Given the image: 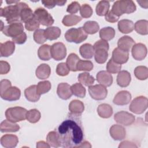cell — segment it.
<instances>
[{
  "label": "cell",
  "instance_id": "1",
  "mask_svg": "<svg viewBox=\"0 0 148 148\" xmlns=\"http://www.w3.org/2000/svg\"><path fill=\"white\" fill-rule=\"evenodd\" d=\"M57 132L61 147H77L84 139L81 114L70 113L67 118L58 126Z\"/></svg>",
  "mask_w": 148,
  "mask_h": 148
},
{
  "label": "cell",
  "instance_id": "2",
  "mask_svg": "<svg viewBox=\"0 0 148 148\" xmlns=\"http://www.w3.org/2000/svg\"><path fill=\"white\" fill-rule=\"evenodd\" d=\"M28 5L25 2H19L0 9V16L6 18L8 24L21 22L20 13L21 10Z\"/></svg>",
  "mask_w": 148,
  "mask_h": 148
},
{
  "label": "cell",
  "instance_id": "3",
  "mask_svg": "<svg viewBox=\"0 0 148 148\" xmlns=\"http://www.w3.org/2000/svg\"><path fill=\"white\" fill-rule=\"evenodd\" d=\"M136 9L135 3L131 0H119L114 2L112 11L118 17L123 14L134 13Z\"/></svg>",
  "mask_w": 148,
  "mask_h": 148
},
{
  "label": "cell",
  "instance_id": "4",
  "mask_svg": "<svg viewBox=\"0 0 148 148\" xmlns=\"http://www.w3.org/2000/svg\"><path fill=\"white\" fill-rule=\"evenodd\" d=\"M87 34L83 27L72 28L69 29L65 34V38L68 42L80 43L87 38Z\"/></svg>",
  "mask_w": 148,
  "mask_h": 148
},
{
  "label": "cell",
  "instance_id": "5",
  "mask_svg": "<svg viewBox=\"0 0 148 148\" xmlns=\"http://www.w3.org/2000/svg\"><path fill=\"white\" fill-rule=\"evenodd\" d=\"M27 112L26 109L20 106L9 108L5 112V117L9 121L17 123L26 119Z\"/></svg>",
  "mask_w": 148,
  "mask_h": 148
},
{
  "label": "cell",
  "instance_id": "6",
  "mask_svg": "<svg viewBox=\"0 0 148 148\" xmlns=\"http://www.w3.org/2000/svg\"><path fill=\"white\" fill-rule=\"evenodd\" d=\"M148 99L146 97L139 96L135 98L131 102L129 109L135 114L143 113L147 108Z\"/></svg>",
  "mask_w": 148,
  "mask_h": 148
},
{
  "label": "cell",
  "instance_id": "7",
  "mask_svg": "<svg viewBox=\"0 0 148 148\" xmlns=\"http://www.w3.org/2000/svg\"><path fill=\"white\" fill-rule=\"evenodd\" d=\"M34 16L40 24L44 26L50 27L54 22L52 16L44 8H38L34 12Z\"/></svg>",
  "mask_w": 148,
  "mask_h": 148
},
{
  "label": "cell",
  "instance_id": "8",
  "mask_svg": "<svg viewBox=\"0 0 148 148\" xmlns=\"http://www.w3.org/2000/svg\"><path fill=\"white\" fill-rule=\"evenodd\" d=\"M88 92L92 99L100 101L105 99L106 98L108 90L105 86L99 84L89 86Z\"/></svg>",
  "mask_w": 148,
  "mask_h": 148
},
{
  "label": "cell",
  "instance_id": "9",
  "mask_svg": "<svg viewBox=\"0 0 148 148\" xmlns=\"http://www.w3.org/2000/svg\"><path fill=\"white\" fill-rule=\"evenodd\" d=\"M51 57L56 60L60 61L64 59L66 56V48L61 42H56L51 46Z\"/></svg>",
  "mask_w": 148,
  "mask_h": 148
},
{
  "label": "cell",
  "instance_id": "10",
  "mask_svg": "<svg viewBox=\"0 0 148 148\" xmlns=\"http://www.w3.org/2000/svg\"><path fill=\"white\" fill-rule=\"evenodd\" d=\"M24 26L21 22L14 23L5 26L2 29V33L9 37H15L24 32Z\"/></svg>",
  "mask_w": 148,
  "mask_h": 148
},
{
  "label": "cell",
  "instance_id": "11",
  "mask_svg": "<svg viewBox=\"0 0 148 148\" xmlns=\"http://www.w3.org/2000/svg\"><path fill=\"white\" fill-rule=\"evenodd\" d=\"M114 119L117 123L121 125L129 126L134 123L135 117L130 113L125 111H120L114 114Z\"/></svg>",
  "mask_w": 148,
  "mask_h": 148
},
{
  "label": "cell",
  "instance_id": "12",
  "mask_svg": "<svg viewBox=\"0 0 148 148\" xmlns=\"http://www.w3.org/2000/svg\"><path fill=\"white\" fill-rule=\"evenodd\" d=\"M147 50L146 46L141 43L135 44L131 50L132 57L137 61H142L147 56Z\"/></svg>",
  "mask_w": 148,
  "mask_h": 148
},
{
  "label": "cell",
  "instance_id": "13",
  "mask_svg": "<svg viewBox=\"0 0 148 148\" xmlns=\"http://www.w3.org/2000/svg\"><path fill=\"white\" fill-rule=\"evenodd\" d=\"M21 96L20 90L16 86H11L4 92L1 94L2 99L8 101H14L18 100Z\"/></svg>",
  "mask_w": 148,
  "mask_h": 148
},
{
  "label": "cell",
  "instance_id": "14",
  "mask_svg": "<svg viewBox=\"0 0 148 148\" xmlns=\"http://www.w3.org/2000/svg\"><path fill=\"white\" fill-rule=\"evenodd\" d=\"M131 94L126 90H122L118 92L114 96L113 102L117 105H125L130 103L131 100Z\"/></svg>",
  "mask_w": 148,
  "mask_h": 148
},
{
  "label": "cell",
  "instance_id": "15",
  "mask_svg": "<svg viewBox=\"0 0 148 148\" xmlns=\"http://www.w3.org/2000/svg\"><path fill=\"white\" fill-rule=\"evenodd\" d=\"M110 136L115 140H121L125 138L126 131L124 127L119 124H113L109 130Z\"/></svg>",
  "mask_w": 148,
  "mask_h": 148
},
{
  "label": "cell",
  "instance_id": "16",
  "mask_svg": "<svg viewBox=\"0 0 148 148\" xmlns=\"http://www.w3.org/2000/svg\"><path fill=\"white\" fill-rule=\"evenodd\" d=\"M57 93L58 96L64 100L69 99L73 95L71 90V86L66 83H61L58 84Z\"/></svg>",
  "mask_w": 148,
  "mask_h": 148
},
{
  "label": "cell",
  "instance_id": "17",
  "mask_svg": "<svg viewBox=\"0 0 148 148\" xmlns=\"http://www.w3.org/2000/svg\"><path fill=\"white\" fill-rule=\"evenodd\" d=\"M129 58V53L120 49L118 47L115 48L112 52V59L116 63L123 64L126 63Z\"/></svg>",
  "mask_w": 148,
  "mask_h": 148
},
{
  "label": "cell",
  "instance_id": "18",
  "mask_svg": "<svg viewBox=\"0 0 148 148\" xmlns=\"http://www.w3.org/2000/svg\"><path fill=\"white\" fill-rule=\"evenodd\" d=\"M18 143V137L13 134H5L1 138V144L5 148L15 147Z\"/></svg>",
  "mask_w": 148,
  "mask_h": 148
},
{
  "label": "cell",
  "instance_id": "19",
  "mask_svg": "<svg viewBox=\"0 0 148 148\" xmlns=\"http://www.w3.org/2000/svg\"><path fill=\"white\" fill-rule=\"evenodd\" d=\"M97 82L105 87H109L113 83V77L111 73L106 71H101L96 75Z\"/></svg>",
  "mask_w": 148,
  "mask_h": 148
},
{
  "label": "cell",
  "instance_id": "20",
  "mask_svg": "<svg viewBox=\"0 0 148 148\" xmlns=\"http://www.w3.org/2000/svg\"><path fill=\"white\" fill-rule=\"evenodd\" d=\"M135 44V42L131 37L129 36H123L118 40L117 47L122 50L129 52Z\"/></svg>",
  "mask_w": 148,
  "mask_h": 148
},
{
  "label": "cell",
  "instance_id": "21",
  "mask_svg": "<svg viewBox=\"0 0 148 148\" xmlns=\"http://www.w3.org/2000/svg\"><path fill=\"white\" fill-rule=\"evenodd\" d=\"M15 50V44L13 41L8 40L0 44L1 57H8L11 56Z\"/></svg>",
  "mask_w": 148,
  "mask_h": 148
},
{
  "label": "cell",
  "instance_id": "22",
  "mask_svg": "<svg viewBox=\"0 0 148 148\" xmlns=\"http://www.w3.org/2000/svg\"><path fill=\"white\" fill-rule=\"evenodd\" d=\"M131 80V74L127 71H120L117 76V83L121 87H126L129 86Z\"/></svg>",
  "mask_w": 148,
  "mask_h": 148
},
{
  "label": "cell",
  "instance_id": "23",
  "mask_svg": "<svg viewBox=\"0 0 148 148\" xmlns=\"http://www.w3.org/2000/svg\"><path fill=\"white\" fill-rule=\"evenodd\" d=\"M25 98L29 102H35L39 101L40 95L37 91L36 85H31L24 90Z\"/></svg>",
  "mask_w": 148,
  "mask_h": 148
},
{
  "label": "cell",
  "instance_id": "24",
  "mask_svg": "<svg viewBox=\"0 0 148 148\" xmlns=\"http://www.w3.org/2000/svg\"><path fill=\"white\" fill-rule=\"evenodd\" d=\"M20 126L16 123L8 120L2 121L0 124V131L1 132H15L20 130Z\"/></svg>",
  "mask_w": 148,
  "mask_h": 148
},
{
  "label": "cell",
  "instance_id": "25",
  "mask_svg": "<svg viewBox=\"0 0 148 148\" xmlns=\"http://www.w3.org/2000/svg\"><path fill=\"white\" fill-rule=\"evenodd\" d=\"M119 31L123 34H129L134 29V23L128 19H123L118 22L117 24Z\"/></svg>",
  "mask_w": 148,
  "mask_h": 148
},
{
  "label": "cell",
  "instance_id": "26",
  "mask_svg": "<svg viewBox=\"0 0 148 148\" xmlns=\"http://www.w3.org/2000/svg\"><path fill=\"white\" fill-rule=\"evenodd\" d=\"M36 76L41 80L47 79L51 74V69L50 66L46 64L39 65L35 71Z\"/></svg>",
  "mask_w": 148,
  "mask_h": 148
},
{
  "label": "cell",
  "instance_id": "27",
  "mask_svg": "<svg viewBox=\"0 0 148 148\" xmlns=\"http://www.w3.org/2000/svg\"><path fill=\"white\" fill-rule=\"evenodd\" d=\"M61 31L57 27L50 26L45 29V36L46 38L49 40L57 39L61 35Z\"/></svg>",
  "mask_w": 148,
  "mask_h": 148
},
{
  "label": "cell",
  "instance_id": "28",
  "mask_svg": "<svg viewBox=\"0 0 148 148\" xmlns=\"http://www.w3.org/2000/svg\"><path fill=\"white\" fill-rule=\"evenodd\" d=\"M97 113L99 117L103 119H108L113 114V108L109 104L102 103L98 106Z\"/></svg>",
  "mask_w": 148,
  "mask_h": 148
},
{
  "label": "cell",
  "instance_id": "29",
  "mask_svg": "<svg viewBox=\"0 0 148 148\" xmlns=\"http://www.w3.org/2000/svg\"><path fill=\"white\" fill-rule=\"evenodd\" d=\"M68 108L70 113L76 114H81L84 110V105L82 101L74 99L69 103Z\"/></svg>",
  "mask_w": 148,
  "mask_h": 148
},
{
  "label": "cell",
  "instance_id": "30",
  "mask_svg": "<svg viewBox=\"0 0 148 148\" xmlns=\"http://www.w3.org/2000/svg\"><path fill=\"white\" fill-rule=\"evenodd\" d=\"M79 52L82 57L85 59L91 58L94 54V49L90 43H84L79 48Z\"/></svg>",
  "mask_w": 148,
  "mask_h": 148
},
{
  "label": "cell",
  "instance_id": "31",
  "mask_svg": "<svg viewBox=\"0 0 148 148\" xmlns=\"http://www.w3.org/2000/svg\"><path fill=\"white\" fill-rule=\"evenodd\" d=\"M46 142L53 147H58L61 146L60 136L57 131H52L48 133L46 136Z\"/></svg>",
  "mask_w": 148,
  "mask_h": 148
},
{
  "label": "cell",
  "instance_id": "32",
  "mask_svg": "<svg viewBox=\"0 0 148 148\" xmlns=\"http://www.w3.org/2000/svg\"><path fill=\"white\" fill-rule=\"evenodd\" d=\"M38 56L43 61L50 60L52 58L51 55V46L46 44L40 46L38 50Z\"/></svg>",
  "mask_w": 148,
  "mask_h": 148
},
{
  "label": "cell",
  "instance_id": "33",
  "mask_svg": "<svg viewBox=\"0 0 148 148\" xmlns=\"http://www.w3.org/2000/svg\"><path fill=\"white\" fill-rule=\"evenodd\" d=\"M115 36V30L110 27H103L99 31V37L101 39L109 41L114 38Z\"/></svg>",
  "mask_w": 148,
  "mask_h": 148
},
{
  "label": "cell",
  "instance_id": "34",
  "mask_svg": "<svg viewBox=\"0 0 148 148\" xmlns=\"http://www.w3.org/2000/svg\"><path fill=\"white\" fill-rule=\"evenodd\" d=\"M135 31L142 35L148 34V21L146 20H140L137 21L134 24Z\"/></svg>",
  "mask_w": 148,
  "mask_h": 148
},
{
  "label": "cell",
  "instance_id": "35",
  "mask_svg": "<svg viewBox=\"0 0 148 148\" xmlns=\"http://www.w3.org/2000/svg\"><path fill=\"white\" fill-rule=\"evenodd\" d=\"M82 17L75 14L65 15L62 20V23L66 27H71L76 25L82 20Z\"/></svg>",
  "mask_w": 148,
  "mask_h": 148
},
{
  "label": "cell",
  "instance_id": "36",
  "mask_svg": "<svg viewBox=\"0 0 148 148\" xmlns=\"http://www.w3.org/2000/svg\"><path fill=\"white\" fill-rule=\"evenodd\" d=\"M94 58L98 64H104L108 58V50L104 49H97L94 50Z\"/></svg>",
  "mask_w": 148,
  "mask_h": 148
},
{
  "label": "cell",
  "instance_id": "37",
  "mask_svg": "<svg viewBox=\"0 0 148 148\" xmlns=\"http://www.w3.org/2000/svg\"><path fill=\"white\" fill-rule=\"evenodd\" d=\"M77 78L80 83L87 87L92 86L95 82L94 77L88 72L80 73Z\"/></svg>",
  "mask_w": 148,
  "mask_h": 148
},
{
  "label": "cell",
  "instance_id": "38",
  "mask_svg": "<svg viewBox=\"0 0 148 148\" xmlns=\"http://www.w3.org/2000/svg\"><path fill=\"white\" fill-rule=\"evenodd\" d=\"M110 3L107 1H101L96 6L95 12L97 15L99 16H105L109 11Z\"/></svg>",
  "mask_w": 148,
  "mask_h": 148
},
{
  "label": "cell",
  "instance_id": "39",
  "mask_svg": "<svg viewBox=\"0 0 148 148\" xmlns=\"http://www.w3.org/2000/svg\"><path fill=\"white\" fill-rule=\"evenodd\" d=\"M80 59L75 53H71L66 61V64L68 66L70 71L72 72H76L77 70V64Z\"/></svg>",
  "mask_w": 148,
  "mask_h": 148
},
{
  "label": "cell",
  "instance_id": "40",
  "mask_svg": "<svg viewBox=\"0 0 148 148\" xmlns=\"http://www.w3.org/2000/svg\"><path fill=\"white\" fill-rule=\"evenodd\" d=\"M83 28L87 34L92 35L97 33L99 31V25L95 21H88L84 23Z\"/></svg>",
  "mask_w": 148,
  "mask_h": 148
},
{
  "label": "cell",
  "instance_id": "41",
  "mask_svg": "<svg viewBox=\"0 0 148 148\" xmlns=\"http://www.w3.org/2000/svg\"><path fill=\"white\" fill-rule=\"evenodd\" d=\"M72 94L79 98H84L86 96V88L80 83H76L71 86Z\"/></svg>",
  "mask_w": 148,
  "mask_h": 148
},
{
  "label": "cell",
  "instance_id": "42",
  "mask_svg": "<svg viewBox=\"0 0 148 148\" xmlns=\"http://www.w3.org/2000/svg\"><path fill=\"white\" fill-rule=\"evenodd\" d=\"M135 77L140 80H144L148 77V68L146 66H138L134 69Z\"/></svg>",
  "mask_w": 148,
  "mask_h": 148
},
{
  "label": "cell",
  "instance_id": "43",
  "mask_svg": "<svg viewBox=\"0 0 148 148\" xmlns=\"http://www.w3.org/2000/svg\"><path fill=\"white\" fill-rule=\"evenodd\" d=\"M40 117V113L36 109H32L28 110L26 114V119L31 123H36L38 122Z\"/></svg>",
  "mask_w": 148,
  "mask_h": 148
},
{
  "label": "cell",
  "instance_id": "44",
  "mask_svg": "<svg viewBox=\"0 0 148 148\" xmlns=\"http://www.w3.org/2000/svg\"><path fill=\"white\" fill-rule=\"evenodd\" d=\"M34 13H33L32 9L27 5L25 8H24L20 13V18L21 21L24 23V24L31 20L34 17Z\"/></svg>",
  "mask_w": 148,
  "mask_h": 148
},
{
  "label": "cell",
  "instance_id": "45",
  "mask_svg": "<svg viewBox=\"0 0 148 148\" xmlns=\"http://www.w3.org/2000/svg\"><path fill=\"white\" fill-rule=\"evenodd\" d=\"M92 62L90 60H80L77 64V70L80 71H91L93 69Z\"/></svg>",
  "mask_w": 148,
  "mask_h": 148
},
{
  "label": "cell",
  "instance_id": "46",
  "mask_svg": "<svg viewBox=\"0 0 148 148\" xmlns=\"http://www.w3.org/2000/svg\"><path fill=\"white\" fill-rule=\"evenodd\" d=\"M36 88L38 93L40 95H42L48 92L50 90L51 88V84L48 80L42 81L38 83L36 85Z\"/></svg>",
  "mask_w": 148,
  "mask_h": 148
},
{
  "label": "cell",
  "instance_id": "47",
  "mask_svg": "<svg viewBox=\"0 0 148 148\" xmlns=\"http://www.w3.org/2000/svg\"><path fill=\"white\" fill-rule=\"evenodd\" d=\"M121 68V65L115 62L110 58L106 64V71L110 73H117Z\"/></svg>",
  "mask_w": 148,
  "mask_h": 148
},
{
  "label": "cell",
  "instance_id": "48",
  "mask_svg": "<svg viewBox=\"0 0 148 148\" xmlns=\"http://www.w3.org/2000/svg\"><path fill=\"white\" fill-rule=\"evenodd\" d=\"M34 40L35 42L38 44L44 43L47 39L45 36V29H38L34 32L33 35Z\"/></svg>",
  "mask_w": 148,
  "mask_h": 148
},
{
  "label": "cell",
  "instance_id": "49",
  "mask_svg": "<svg viewBox=\"0 0 148 148\" xmlns=\"http://www.w3.org/2000/svg\"><path fill=\"white\" fill-rule=\"evenodd\" d=\"M93 13V10L92 8L87 3H84L80 6V14L83 18H89Z\"/></svg>",
  "mask_w": 148,
  "mask_h": 148
},
{
  "label": "cell",
  "instance_id": "50",
  "mask_svg": "<svg viewBox=\"0 0 148 148\" xmlns=\"http://www.w3.org/2000/svg\"><path fill=\"white\" fill-rule=\"evenodd\" d=\"M39 26H40V23L35 17L31 20L25 23L24 25L25 29L28 31H35L36 30L39 29Z\"/></svg>",
  "mask_w": 148,
  "mask_h": 148
},
{
  "label": "cell",
  "instance_id": "51",
  "mask_svg": "<svg viewBox=\"0 0 148 148\" xmlns=\"http://www.w3.org/2000/svg\"><path fill=\"white\" fill-rule=\"evenodd\" d=\"M69 69L65 62L59 63L56 68V73L58 75L61 76H65L69 74Z\"/></svg>",
  "mask_w": 148,
  "mask_h": 148
},
{
  "label": "cell",
  "instance_id": "52",
  "mask_svg": "<svg viewBox=\"0 0 148 148\" xmlns=\"http://www.w3.org/2000/svg\"><path fill=\"white\" fill-rule=\"evenodd\" d=\"M80 3L77 1H73L71 2L66 8V12L71 14H74L79 10H80Z\"/></svg>",
  "mask_w": 148,
  "mask_h": 148
},
{
  "label": "cell",
  "instance_id": "53",
  "mask_svg": "<svg viewBox=\"0 0 148 148\" xmlns=\"http://www.w3.org/2000/svg\"><path fill=\"white\" fill-rule=\"evenodd\" d=\"M27 39V34L24 32H23L20 34H19L18 35L12 38V41L14 43H16L18 45H22L26 42Z\"/></svg>",
  "mask_w": 148,
  "mask_h": 148
},
{
  "label": "cell",
  "instance_id": "54",
  "mask_svg": "<svg viewBox=\"0 0 148 148\" xmlns=\"http://www.w3.org/2000/svg\"><path fill=\"white\" fill-rule=\"evenodd\" d=\"M93 47L94 50L97 49H104L108 51L109 49V45L107 41L102 39H100L94 43V45H93Z\"/></svg>",
  "mask_w": 148,
  "mask_h": 148
},
{
  "label": "cell",
  "instance_id": "55",
  "mask_svg": "<svg viewBox=\"0 0 148 148\" xmlns=\"http://www.w3.org/2000/svg\"><path fill=\"white\" fill-rule=\"evenodd\" d=\"M105 19L108 22L114 23L119 20V17L116 15L112 10H109L108 13L105 16Z\"/></svg>",
  "mask_w": 148,
  "mask_h": 148
},
{
  "label": "cell",
  "instance_id": "56",
  "mask_svg": "<svg viewBox=\"0 0 148 148\" xmlns=\"http://www.w3.org/2000/svg\"><path fill=\"white\" fill-rule=\"evenodd\" d=\"M10 69V64L5 61H0V74L5 75L7 74Z\"/></svg>",
  "mask_w": 148,
  "mask_h": 148
},
{
  "label": "cell",
  "instance_id": "57",
  "mask_svg": "<svg viewBox=\"0 0 148 148\" xmlns=\"http://www.w3.org/2000/svg\"><path fill=\"white\" fill-rule=\"evenodd\" d=\"M12 86V83L8 79H3L0 82V95Z\"/></svg>",
  "mask_w": 148,
  "mask_h": 148
},
{
  "label": "cell",
  "instance_id": "58",
  "mask_svg": "<svg viewBox=\"0 0 148 148\" xmlns=\"http://www.w3.org/2000/svg\"><path fill=\"white\" fill-rule=\"evenodd\" d=\"M42 3L45 6V7L48 9H51L57 5V1L44 0L42 1Z\"/></svg>",
  "mask_w": 148,
  "mask_h": 148
},
{
  "label": "cell",
  "instance_id": "59",
  "mask_svg": "<svg viewBox=\"0 0 148 148\" xmlns=\"http://www.w3.org/2000/svg\"><path fill=\"white\" fill-rule=\"evenodd\" d=\"M119 147H137V146L131 142L125 140L121 142Z\"/></svg>",
  "mask_w": 148,
  "mask_h": 148
},
{
  "label": "cell",
  "instance_id": "60",
  "mask_svg": "<svg viewBox=\"0 0 148 148\" xmlns=\"http://www.w3.org/2000/svg\"><path fill=\"white\" fill-rule=\"evenodd\" d=\"M36 147L37 148H42V147H45V148H49L50 147V146L47 143V142H45V141L43 140H40L39 141L36 143Z\"/></svg>",
  "mask_w": 148,
  "mask_h": 148
},
{
  "label": "cell",
  "instance_id": "61",
  "mask_svg": "<svg viewBox=\"0 0 148 148\" xmlns=\"http://www.w3.org/2000/svg\"><path fill=\"white\" fill-rule=\"evenodd\" d=\"M136 2L142 8L145 9H147L148 8V1H137Z\"/></svg>",
  "mask_w": 148,
  "mask_h": 148
},
{
  "label": "cell",
  "instance_id": "62",
  "mask_svg": "<svg viewBox=\"0 0 148 148\" xmlns=\"http://www.w3.org/2000/svg\"><path fill=\"white\" fill-rule=\"evenodd\" d=\"M91 145L87 141H84L82 142L77 147H91Z\"/></svg>",
  "mask_w": 148,
  "mask_h": 148
},
{
  "label": "cell",
  "instance_id": "63",
  "mask_svg": "<svg viewBox=\"0 0 148 148\" xmlns=\"http://www.w3.org/2000/svg\"><path fill=\"white\" fill-rule=\"evenodd\" d=\"M66 2V1H58L57 0V5L58 6H64Z\"/></svg>",
  "mask_w": 148,
  "mask_h": 148
},
{
  "label": "cell",
  "instance_id": "64",
  "mask_svg": "<svg viewBox=\"0 0 148 148\" xmlns=\"http://www.w3.org/2000/svg\"><path fill=\"white\" fill-rule=\"evenodd\" d=\"M20 1H6V3H8V4H9V5H11L12 3H14V4H16V3H18Z\"/></svg>",
  "mask_w": 148,
  "mask_h": 148
}]
</instances>
